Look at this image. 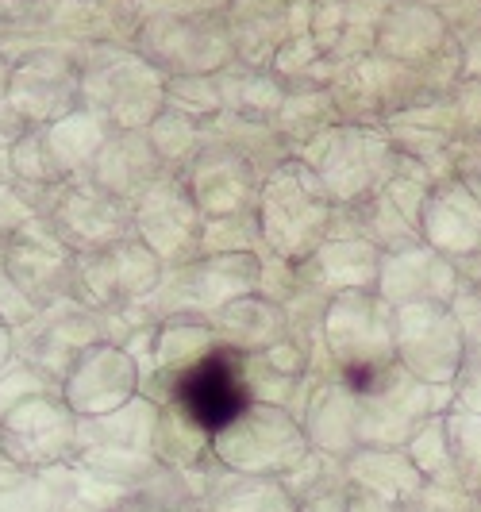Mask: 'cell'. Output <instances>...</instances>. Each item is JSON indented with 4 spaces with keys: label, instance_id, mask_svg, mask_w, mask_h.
<instances>
[{
    "label": "cell",
    "instance_id": "6da1fadb",
    "mask_svg": "<svg viewBox=\"0 0 481 512\" xmlns=\"http://www.w3.org/2000/svg\"><path fill=\"white\" fill-rule=\"evenodd\" d=\"M170 401L193 424V432L216 439L251 409V385H247V359L239 347H212L208 355L185 366L174 385Z\"/></svg>",
    "mask_w": 481,
    "mask_h": 512
},
{
    "label": "cell",
    "instance_id": "7a4b0ae2",
    "mask_svg": "<svg viewBox=\"0 0 481 512\" xmlns=\"http://www.w3.org/2000/svg\"><path fill=\"white\" fill-rule=\"evenodd\" d=\"M162 77L154 62L127 51H97L81 77V97L89 112L108 128H143L154 124L162 108Z\"/></svg>",
    "mask_w": 481,
    "mask_h": 512
},
{
    "label": "cell",
    "instance_id": "3957f363",
    "mask_svg": "<svg viewBox=\"0 0 481 512\" xmlns=\"http://www.w3.org/2000/svg\"><path fill=\"white\" fill-rule=\"evenodd\" d=\"M51 224L62 247H74V251H89V224H93V243L97 251H104L131 235L135 212L124 197L108 193L97 181H70L58 189V201L51 205Z\"/></svg>",
    "mask_w": 481,
    "mask_h": 512
},
{
    "label": "cell",
    "instance_id": "277c9868",
    "mask_svg": "<svg viewBox=\"0 0 481 512\" xmlns=\"http://www.w3.org/2000/svg\"><path fill=\"white\" fill-rule=\"evenodd\" d=\"M77 97H81V70L62 54L39 51L24 58L20 66H12L8 104L31 124H43V128L58 124L62 116L74 112Z\"/></svg>",
    "mask_w": 481,
    "mask_h": 512
},
{
    "label": "cell",
    "instance_id": "5b68a950",
    "mask_svg": "<svg viewBox=\"0 0 481 512\" xmlns=\"http://www.w3.org/2000/svg\"><path fill=\"white\" fill-rule=\"evenodd\" d=\"M0 432H4V455L16 466H39V462H51L74 439L77 428L62 401L27 397L20 401V409L8 412Z\"/></svg>",
    "mask_w": 481,
    "mask_h": 512
},
{
    "label": "cell",
    "instance_id": "8992f818",
    "mask_svg": "<svg viewBox=\"0 0 481 512\" xmlns=\"http://www.w3.org/2000/svg\"><path fill=\"white\" fill-rule=\"evenodd\" d=\"M135 228H143L154 255L181 258L189 243H197L201 212L193 208L181 181H151L135 208Z\"/></svg>",
    "mask_w": 481,
    "mask_h": 512
},
{
    "label": "cell",
    "instance_id": "52a82bcc",
    "mask_svg": "<svg viewBox=\"0 0 481 512\" xmlns=\"http://www.w3.org/2000/svg\"><path fill=\"white\" fill-rule=\"evenodd\" d=\"M70 370L74 374L66 378V401L77 412H101L104 416V412H116L120 405H131L116 389H108V382L135 389V366L124 351H116L108 343H93L89 351H81V359Z\"/></svg>",
    "mask_w": 481,
    "mask_h": 512
},
{
    "label": "cell",
    "instance_id": "ba28073f",
    "mask_svg": "<svg viewBox=\"0 0 481 512\" xmlns=\"http://www.w3.org/2000/svg\"><path fill=\"white\" fill-rule=\"evenodd\" d=\"M343 382L351 385L355 393H374L381 382V370L374 362H347L343 366Z\"/></svg>",
    "mask_w": 481,
    "mask_h": 512
},
{
    "label": "cell",
    "instance_id": "9c48e42d",
    "mask_svg": "<svg viewBox=\"0 0 481 512\" xmlns=\"http://www.w3.org/2000/svg\"><path fill=\"white\" fill-rule=\"evenodd\" d=\"M112 512H178V509H170V505H166L162 497H154V493H131V497H124Z\"/></svg>",
    "mask_w": 481,
    "mask_h": 512
},
{
    "label": "cell",
    "instance_id": "30bf717a",
    "mask_svg": "<svg viewBox=\"0 0 481 512\" xmlns=\"http://www.w3.org/2000/svg\"><path fill=\"white\" fill-rule=\"evenodd\" d=\"M31 4H35V0H0V20H16V16H24Z\"/></svg>",
    "mask_w": 481,
    "mask_h": 512
},
{
    "label": "cell",
    "instance_id": "8fae6325",
    "mask_svg": "<svg viewBox=\"0 0 481 512\" xmlns=\"http://www.w3.org/2000/svg\"><path fill=\"white\" fill-rule=\"evenodd\" d=\"M8 77H12V66H8V58L0 54V101H4V93H8Z\"/></svg>",
    "mask_w": 481,
    "mask_h": 512
}]
</instances>
